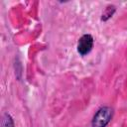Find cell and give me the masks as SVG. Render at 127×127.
<instances>
[{
    "mask_svg": "<svg viewBox=\"0 0 127 127\" xmlns=\"http://www.w3.org/2000/svg\"><path fill=\"white\" fill-rule=\"evenodd\" d=\"M114 11H115V7H114V6H108V7L106 8V10L104 11V13L102 14V20L106 21L108 18H110V17L113 15Z\"/></svg>",
    "mask_w": 127,
    "mask_h": 127,
    "instance_id": "cell-4",
    "label": "cell"
},
{
    "mask_svg": "<svg viewBox=\"0 0 127 127\" xmlns=\"http://www.w3.org/2000/svg\"><path fill=\"white\" fill-rule=\"evenodd\" d=\"M113 116V109L108 106H103L99 108L94 114L91 126L92 127H106V125L111 121Z\"/></svg>",
    "mask_w": 127,
    "mask_h": 127,
    "instance_id": "cell-1",
    "label": "cell"
},
{
    "mask_svg": "<svg viewBox=\"0 0 127 127\" xmlns=\"http://www.w3.org/2000/svg\"><path fill=\"white\" fill-rule=\"evenodd\" d=\"M93 47V38L89 34H85L79 38L77 42V52L81 56L87 55Z\"/></svg>",
    "mask_w": 127,
    "mask_h": 127,
    "instance_id": "cell-2",
    "label": "cell"
},
{
    "mask_svg": "<svg viewBox=\"0 0 127 127\" xmlns=\"http://www.w3.org/2000/svg\"><path fill=\"white\" fill-rule=\"evenodd\" d=\"M1 127H15L13 119L8 113H5L3 115L2 121H1Z\"/></svg>",
    "mask_w": 127,
    "mask_h": 127,
    "instance_id": "cell-3",
    "label": "cell"
}]
</instances>
